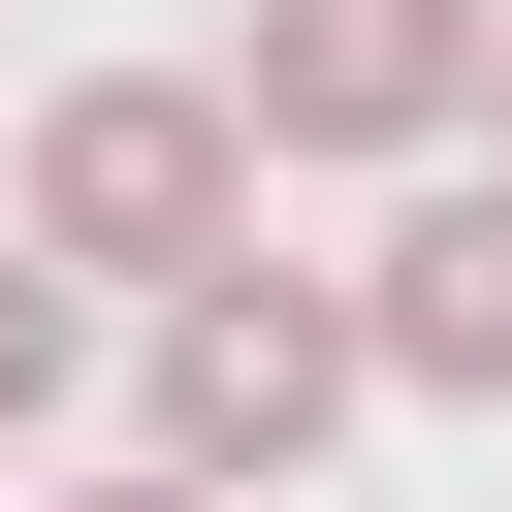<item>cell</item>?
I'll use <instances>...</instances> for the list:
<instances>
[{
  "label": "cell",
  "instance_id": "7a4b0ae2",
  "mask_svg": "<svg viewBox=\"0 0 512 512\" xmlns=\"http://www.w3.org/2000/svg\"><path fill=\"white\" fill-rule=\"evenodd\" d=\"M320 416H352V288H320V256H224V288H160V480H192V512H256Z\"/></svg>",
  "mask_w": 512,
  "mask_h": 512
},
{
  "label": "cell",
  "instance_id": "5b68a950",
  "mask_svg": "<svg viewBox=\"0 0 512 512\" xmlns=\"http://www.w3.org/2000/svg\"><path fill=\"white\" fill-rule=\"evenodd\" d=\"M64 384H96V288H32V256H0V448H32Z\"/></svg>",
  "mask_w": 512,
  "mask_h": 512
},
{
  "label": "cell",
  "instance_id": "277c9868",
  "mask_svg": "<svg viewBox=\"0 0 512 512\" xmlns=\"http://www.w3.org/2000/svg\"><path fill=\"white\" fill-rule=\"evenodd\" d=\"M352 384H416V416H512V160H448V192L352 256Z\"/></svg>",
  "mask_w": 512,
  "mask_h": 512
},
{
  "label": "cell",
  "instance_id": "3957f363",
  "mask_svg": "<svg viewBox=\"0 0 512 512\" xmlns=\"http://www.w3.org/2000/svg\"><path fill=\"white\" fill-rule=\"evenodd\" d=\"M192 96H224L256 160H448V128H480V0H256Z\"/></svg>",
  "mask_w": 512,
  "mask_h": 512
},
{
  "label": "cell",
  "instance_id": "52a82bcc",
  "mask_svg": "<svg viewBox=\"0 0 512 512\" xmlns=\"http://www.w3.org/2000/svg\"><path fill=\"white\" fill-rule=\"evenodd\" d=\"M64 512H192V480H64Z\"/></svg>",
  "mask_w": 512,
  "mask_h": 512
},
{
  "label": "cell",
  "instance_id": "6da1fadb",
  "mask_svg": "<svg viewBox=\"0 0 512 512\" xmlns=\"http://www.w3.org/2000/svg\"><path fill=\"white\" fill-rule=\"evenodd\" d=\"M32 288H224L256 256V128L192 96V64H96V96H32V224H0Z\"/></svg>",
  "mask_w": 512,
  "mask_h": 512
},
{
  "label": "cell",
  "instance_id": "8992f818",
  "mask_svg": "<svg viewBox=\"0 0 512 512\" xmlns=\"http://www.w3.org/2000/svg\"><path fill=\"white\" fill-rule=\"evenodd\" d=\"M480 128H512V0H480Z\"/></svg>",
  "mask_w": 512,
  "mask_h": 512
}]
</instances>
